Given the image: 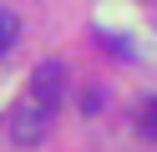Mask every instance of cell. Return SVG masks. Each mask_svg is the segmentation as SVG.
<instances>
[{"mask_svg": "<svg viewBox=\"0 0 157 152\" xmlns=\"http://www.w3.org/2000/svg\"><path fill=\"white\" fill-rule=\"evenodd\" d=\"M31 101H41V107H61V101H66V66H61V61H41V66H36L31 71Z\"/></svg>", "mask_w": 157, "mask_h": 152, "instance_id": "cell-2", "label": "cell"}, {"mask_svg": "<svg viewBox=\"0 0 157 152\" xmlns=\"http://www.w3.org/2000/svg\"><path fill=\"white\" fill-rule=\"evenodd\" d=\"M137 127H142L147 137H157V101H142V111H137Z\"/></svg>", "mask_w": 157, "mask_h": 152, "instance_id": "cell-3", "label": "cell"}, {"mask_svg": "<svg viewBox=\"0 0 157 152\" xmlns=\"http://www.w3.org/2000/svg\"><path fill=\"white\" fill-rule=\"evenodd\" d=\"M46 132H51V107H41V101L25 96L21 107L10 111V137L21 142V147H36V142H46Z\"/></svg>", "mask_w": 157, "mask_h": 152, "instance_id": "cell-1", "label": "cell"}, {"mask_svg": "<svg viewBox=\"0 0 157 152\" xmlns=\"http://www.w3.org/2000/svg\"><path fill=\"white\" fill-rule=\"evenodd\" d=\"M15 30H21V25H15V10H0V51L15 41Z\"/></svg>", "mask_w": 157, "mask_h": 152, "instance_id": "cell-4", "label": "cell"}]
</instances>
